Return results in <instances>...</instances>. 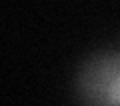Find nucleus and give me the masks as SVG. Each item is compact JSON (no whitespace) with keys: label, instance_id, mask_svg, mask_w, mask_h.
Masks as SVG:
<instances>
[{"label":"nucleus","instance_id":"obj_1","mask_svg":"<svg viewBox=\"0 0 120 106\" xmlns=\"http://www.w3.org/2000/svg\"><path fill=\"white\" fill-rule=\"evenodd\" d=\"M76 94L84 106H120V52L90 56L76 74Z\"/></svg>","mask_w":120,"mask_h":106}]
</instances>
